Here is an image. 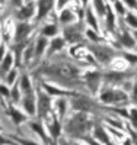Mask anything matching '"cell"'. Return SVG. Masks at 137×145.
Segmentation results:
<instances>
[{
  "instance_id": "34",
  "label": "cell",
  "mask_w": 137,
  "mask_h": 145,
  "mask_svg": "<svg viewBox=\"0 0 137 145\" xmlns=\"http://www.w3.org/2000/svg\"><path fill=\"white\" fill-rule=\"evenodd\" d=\"M12 99H13L15 102H19V90H18V87L16 89H13V90H12Z\"/></svg>"
},
{
  "instance_id": "14",
  "label": "cell",
  "mask_w": 137,
  "mask_h": 145,
  "mask_svg": "<svg viewBox=\"0 0 137 145\" xmlns=\"http://www.w3.org/2000/svg\"><path fill=\"white\" fill-rule=\"evenodd\" d=\"M86 22H88V25L93 29V31H98L99 26H98V20L96 18L93 16V12L91 7H88V10H86Z\"/></svg>"
},
{
  "instance_id": "30",
  "label": "cell",
  "mask_w": 137,
  "mask_h": 145,
  "mask_svg": "<svg viewBox=\"0 0 137 145\" xmlns=\"http://www.w3.org/2000/svg\"><path fill=\"white\" fill-rule=\"evenodd\" d=\"M130 119H131V123L137 128V109L136 107H133L130 110Z\"/></svg>"
},
{
  "instance_id": "32",
  "label": "cell",
  "mask_w": 137,
  "mask_h": 145,
  "mask_svg": "<svg viewBox=\"0 0 137 145\" xmlns=\"http://www.w3.org/2000/svg\"><path fill=\"white\" fill-rule=\"evenodd\" d=\"M86 35H88L89 36V38L93 41V42H98L99 41V38H98V35L93 32V31H86Z\"/></svg>"
},
{
  "instance_id": "2",
  "label": "cell",
  "mask_w": 137,
  "mask_h": 145,
  "mask_svg": "<svg viewBox=\"0 0 137 145\" xmlns=\"http://www.w3.org/2000/svg\"><path fill=\"white\" fill-rule=\"evenodd\" d=\"M89 50L93 52V55L96 57V59L99 63H102V64H108L111 59H113V57L115 55L114 50L113 48H109V46H105V45H91L89 46Z\"/></svg>"
},
{
  "instance_id": "24",
  "label": "cell",
  "mask_w": 137,
  "mask_h": 145,
  "mask_svg": "<svg viewBox=\"0 0 137 145\" xmlns=\"http://www.w3.org/2000/svg\"><path fill=\"white\" fill-rule=\"evenodd\" d=\"M44 89L47 90L48 94H51V96H63V94H67L64 90L56 89V87H53V86H48V84H44Z\"/></svg>"
},
{
  "instance_id": "33",
  "label": "cell",
  "mask_w": 137,
  "mask_h": 145,
  "mask_svg": "<svg viewBox=\"0 0 137 145\" xmlns=\"http://www.w3.org/2000/svg\"><path fill=\"white\" fill-rule=\"evenodd\" d=\"M126 58H127V61H128V63H131V64H137V55L126 54Z\"/></svg>"
},
{
  "instance_id": "41",
  "label": "cell",
  "mask_w": 137,
  "mask_h": 145,
  "mask_svg": "<svg viewBox=\"0 0 137 145\" xmlns=\"http://www.w3.org/2000/svg\"><path fill=\"white\" fill-rule=\"evenodd\" d=\"M71 145H80V144H76V142H73V144H71Z\"/></svg>"
},
{
  "instance_id": "36",
  "label": "cell",
  "mask_w": 137,
  "mask_h": 145,
  "mask_svg": "<svg viewBox=\"0 0 137 145\" xmlns=\"http://www.w3.org/2000/svg\"><path fill=\"white\" fill-rule=\"evenodd\" d=\"M124 5L131 7V9H137V2H134V0H133V2H130V0H128V2H124Z\"/></svg>"
},
{
  "instance_id": "18",
  "label": "cell",
  "mask_w": 137,
  "mask_h": 145,
  "mask_svg": "<svg viewBox=\"0 0 137 145\" xmlns=\"http://www.w3.org/2000/svg\"><path fill=\"white\" fill-rule=\"evenodd\" d=\"M74 19V15L71 13L70 10H61L60 13V22L64 23V25H67V23H71Z\"/></svg>"
},
{
  "instance_id": "13",
  "label": "cell",
  "mask_w": 137,
  "mask_h": 145,
  "mask_svg": "<svg viewBox=\"0 0 137 145\" xmlns=\"http://www.w3.org/2000/svg\"><path fill=\"white\" fill-rule=\"evenodd\" d=\"M36 6H38V19H42L48 12L53 9L54 3L53 2H38Z\"/></svg>"
},
{
  "instance_id": "31",
  "label": "cell",
  "mask_w": 137,
  "mask_h": 145,
  "mask_svg": "<svg viewBox=\"0 0 137 145\" xmlns=\"http://www.w3.org/2000/svg\"><path fill=\"white\" fill-rule=\"evenodd\" d=\"M114 6H115V9H117V12H118L120 15H124V13H126V5H124V3L117 2Z\"/></svg>"
},
{
  "instance_id": "9",
  "label": "cell",
  "mask_w": 137,
  "mask_h": 145,
  "mask_svg": "<svg viewBox=\"0 0 137 145\" xmlns=\"http://www.w3.org/2000/svg\"><path fill=\"white\" fill-rule=\"evenodd\" d=\"M93 135H95V138H96V141H101L102 144H105V145H111V139H109V137H108V134L105 132V129L102 128V126H95V129H93Z\"/></svg>"
},
{
  "instance_id": "11",
  "label": "cell",
  "mask_w": 137,
  "mask_h": 145,
  "mask_svg": "<svg viewBox=\"0 0 137 145\" xmlns=\"http://www.w3.org/2000/svg\"><path fill=\"white\" fill-rule=\"evenodd\" d=\"M34 13H35V5H34V3H28L26 6H23V7L19 10L18 18L25 20V19H29Z\"/></svg>"
},
{
  "instance_id": "27",
  "label": "cell",
  "mask_w": 137,
  "mask_h": 145,
  "mask_svg": "<svg viewBox=\"0 0 137 145\" xmlns=\"http://www.w3.org/2000/svg\"><path fill=\"white\" fill-rule=\"evenodd\" d=\"M31 128L36 132V134H38L42 139H45V132H44V129H42V126L40 125V123H36V122H32L31 123Z\"/></svg>"
},
{
  "instance_id": "10",
  "label": "cell",
  "mask_w": 137,
  "mask_h": 145,
  "mask_svg": "<svg viewBox=\"0 0 137 145\" xmlns=\"http://www.w3.org/2000/svg\"><path fill=\"white\" fill-rule=\"evenodd\" d=\"M23 109L26 110L29 115H35V97L32 96V93L25 94L23 99Z\"/></svg>"
},
{
  "instance_id": "29",
  "label": "cell",
  "mask_w": 137,
  "mask_h": 145,
  "mask_svg": "<svg viewBox=\"0 0 137 145\" xmlns=\"http://www.w3.org/2000/svg\"><path fill=\"white\" fill-rule=\"evenodd\" d=\"M16 76H18V71H16V70H12V71L9 72V76L6 77V83H7V84H13V80L16 78Z\"/></svg>"
},
{
  "instance_id": "28",
  "label": "cell",
  "mask_w": 137,
  "mask_h": 145,
  "mask_svg": "<svg viewBox=\"0 0 137 145\" xmlns=\"http://www.w3.org/2000/svg\"><path fill=\"white\" fill-rule=\"evenodd\" d=\"M92 6L98 10V13L101 15V16H102L104 13H107V6H105L102 2H93V3H92Z\"/></svg>"
},
{
  "instance_id": "25",
  "label": "cell",
  "mask_w": 137,
  "mask_h": 145,
  "mask_svg": "<svg viewBox=\"0 0 137 145\" xmlns=\"http://www.w3.org/2000/svg\"><path fill=\"white\" fill-rule=\"evenodd\" d=\"M57 32H58V29L56 25H47L42 29V36H54V35H57Z\"/></svg>"
},
{
  "instance_id": "4",
  "label": "cell",
  "mask_w": 137,
  "mask_h": 145,
  "mask_svg": "<svg viewBox=\"0 0 137 145\" xmlns=\"http://www.w3.org/2000/svg\"><path fill=\"white\" fill-rule=\"evenodd\" d=\"M71 103H73V107L77 109V110H80V112H88V110H91L92 106H93L91 99L85 97V96H77V97L74 99Z\"/></svg>"
},
{
  "instance_id": "26",
  "label": "cell",
  "mask_w": 137,
  "mask_h": 145,
  "mask_svg": "<svg viewBox=\"0 0 137 145\" xmlns=\"http://www.w3.org/2000/svg\"><path fill=\"white\" fill-rule=\"evenodd\" d=\"M126 22L128 23L130 26H133V28L137 31V16H136L134 13H127V16H126Z\"/></svg>"
},
{
  "instance_id": "42",
  "label": "cell",
  "mask_w": 137,
  "mask_h": 145,
  "mask_svg": "<svg viewBox=\"0 0 137 145\" xmlns=\"http://www.w3.org/2000/svg\"><path fill=\"white\" fill-rule=\"evenodd\" d=\"M51 145H57V144H56V142H51Z\"/></svg>"
},
{
  "instance_id": "15",
  "label": "cell",
  "mask_w": 137,
  "mask_h": 145,
  "mask_svg": "<svg viewBox=\"0 0 137 145\" xmlns=\"http://www.w3.org/2000/svg\"><path fill=\"white\" fill-rule=\"evenodd\" d=\"M118 38H120V42H121L124 46H127V48H133V46H134V38H133L128 32H122Z\"/></svg>"
},
{
  "instance_id": "19",
  "label": "cell",
  "mask_w": 137,
  "mask_h": 145,
  "mask_svg": "<svg viewBox=\"0 0 137 145\" xmlns=\"http://www.w3.org/2000/svg\"><path fill=\"white\" fill-rule=\"evenodd\" d=\"M10 113H12V119L15 120V123H21V122H23V120H26V116H25L23 113H21L15 107L10 109Z\"/></svg>"
},
{
  "instance_id": "39",
  "label": "cell",
  "mask_w": 137,
  "mask_h": 145,
  "mask_svg": "<svg viewBox=\"0 0 137 145\" xmlns=\"http://www.w3.org/2000/svg\"><path fill=\"white\" fill-rule=\"evenodd\" d=\"M66 5H67L66 2H60V3H57V7H58V9H63Z\"/></svg>"
},
{
  "instance_id": "8",
  "label": "cell",
  "mask_w": 137,
  "mask_h": 145,
  "mask_svg": "<svg viewBox=\"0 0 137 145\" xmlns=\"http://www.w3.org/2000/svg\"><path fill=\"white\" fill-rule=\"evenodd\" d=\"M85 80H86L88 87H89L92 91H96V90H98V86H99V74H98L96 71L88 72V74L85 76Z\"/></svg>"
},
{
  "instance_id": "43",
  "label": "cell",
  "mask_w": 137,
  "mask_h": 145,
  "mask_svg": "<svg viewBox=\"0 0 137 145\" xmlns=\"http://www.w3.org/2000/svg\"><path fill=\"white\" fill-rule=\"evenodd\" d=\"M136 50H137V46H136Z\"/></svg>"
},
{
  "instance_id": "20",
  "label": "cell",
  "mask_w": 137,
  "mask_h": 145,
  "mask_svg": "<svg viewBox=\"0 0 137 145\" xmlns=\"http://www.w3.org/2000/svg\"><path fill=\"white\" fill-rule=\"evenodd\" d=\"M114 13H113V9L109 6H107V28L109 31H114Z\"/></svg>"
},
{
  "instance_id": "17",
  "label": "cell",
  "mask_w": 137,
  "mask_h": 145,
  "mask_svg": "<svg viewBox=\"0 0 137 145\" xmlns=\"http://www.w3.org/2000/svg\"><path fill=\"white\" fill-rule=\"evenodd\" d=\"M12 63H13V58H12V54H7L3 58V63H2V74L6 76L9 72V68L12 67Z\"/></svg>"
},
{
  "instance_id": "38",
  "label": "cell",
  "mask_w": 137,
  "mask_h": 145,
  "mask_svg": "<svg viewBox=\"0 0 137 145\" xmlns=\"http://www.w3.org/2000/svg\"><path fill=\"white\" fill-rule=\"evenodd\" d=\"M86 141H88V144H89V145H101L99 142H95L92 138H88V137H86Z\"/></svg>"
},
{
  "instance_id": "37",
  "label": "cell",
  "mask_w": 137,
  "mask_h": 145,
  "mask_svg": "<svg viewBox=\"0 0 137 145\" xmlns=\"http://www.w3.org/2000/svg\"><path fill=\"white\" fill-rule=\"evenodd\" d=\"M0 90H2V94H3V96H6V97H7V96H9V94H10V93H9V90H7V87H6V86H2V89H0Z\"/></svg>"
},
{
  "instance_id": "40",
  "label": "cell",
  "mask_w": 137,
  "mask_h": 145,
  "mask_svg": "<svg viewBox=\"0 0 137 145\" xmlns=\"http://www.w3.org/2000/svg\"><path fill=\"white\" fill-rule=\"evenodd\" d=\"M133 36H134V39H137V31H134V32H133Z\"/></svg>"
},
{
  "instance_id": "35",
  "label": "cell",
  "mask_w": 137,
  "mask_h": 145,
  "mask_svg": "<svg viewBox=\"0 0 137 145\" xmlns=\"http://www.w3.org/2000/svg\"><path fill=\"white\" fill-rule=\"evenodd\" d=\"M22 145H38L35 141H31V139H18Z\"/></svg>"
},
{
  "instance_id": "22",
  "label": "cell",
  "mask_w": 137,
  "mask_h": 145,
  "mask_svg": "<svg viewBox=\"0 0 137 145\" xmlns=\"http://www.w3.org/2000/svg\"><path fill=\"white\" fill-rule=\"evenodd\" d=\"M50 134H51L54 138H57L61 134V125H60L58 120H54V122L50 125Z\"/></svg>"
},
{
  "instance_id": "7",
  "label": "cell",
  "mask_w": 137,
  "mask_h": 145,
  "mask_svg": "<svg viewBox=\"0 0 137 145\" xmlns=\"http://www.w3.org/2000/svg\"><path fill=\"white\" fill-rule=\"evenodd\" d=\"M29 31H31V26L28 25V23H19V25H16L15 41H16V42H21L22 39H25V38L29 35Z\"/></svg>"
},
{
  "instance_id": "3",
  "label": "cell",
  "mask_w": 137,
  "mask_h": 145,
  "mask_svg": "<svg viewBox=\"0 0 137 145\" xmlns=\"http://www.w3.org/2000/svg\"><path fill=\"white\" fill-rule=\"evenodd\" d=\"M127 96L124 94V91L121 90H115V89H108L105 91H102L101 94V100L104 103H117L121 100H126Z\"/></svg>"
},
{
  "instance_id": "16",
  "label": "cell",
  "mask_w": 137,
  "mask_h": 145,
  "mask_svg": "<svg viewBox=\"0 0 137 145\" xmlns=\"http://www.w3.org/2000/svg\"><path fill=\"white\" fill-rule=\"evenodd\" d=\"M45 46H47V38L45 36H41V38L36 41V45H35V57L36 58L42 55V52L45 51Z\"/></svg>"
},
{
  "instance_id": "6",
  "label": "cell",
  "mask_w": 137,
  "mask_h": 145,
  "mask_svg": "<svg viewBox=\"0 0 137 145\" xmlns=\"http://www.w3.org/2000/svg\"><path fill=\"white\" fill-rule=\"evenodd\" d=\"M64 38L69 42H79L82 39V33L77 26H69L64 29Z\"/></svg>"
},
{
  "instance_id": "1",
  "label": "cell",
  "mask_w": 137,
  "mask_h": 145,
  "mask_svg": "<svg viewBox=\"0 0 137 145\" xmlns=\"http://www.w3.org/2000/svg\"><path fill=\"white\" fill-rule=\"evenodd\" d=\"M88 128H89V122L85 112H79L77 115L71 116L64 125V131L69 135H83Z\"/></svg>"
},
{
  "instance_id": "5",
  "label": "cell",
  "mask_w": 137,
  "mask_h": 145,
  "mask_svg": "<svg viewBox=\"0 0 137 145\" xmlns=\"http://www.w3.org/2000/svg\"><path fill=\"white\" fill-rule=\"evenodd\" d=\"M50 105H51L50 96H47L45 93H40L38 94V112L41 116H45L50 112Z\"/></svg>"
},
{
  "instance_id": "21",
  "label": "cell",
  "mask_w": 137,
  "mask_h": 145,
  "mask_svg": "<svg viewBox=\"0 0 137 145\" xmlns=\"http://www.w3.org/2000/svg\"><path fill=\"white\" fill-rule=\"evenodd\" d=\"M21 89L26 93V94L32 93V91H31V80H29L28 76H23V77L21 78Z\"/></svg>"
},
{
  "instance_id": "23",
  "label": "cell",
  "mask_w": 137,
  "mask_h": 145,
  "mask_svg": "<svg viewBox=\"0 0 137 145\" xmlns=\"http://www.w3.org/2000/svg\"><path fill=\"white\" fill-rule=\"evenodd\" d=\"M56 105H57V110H58L60 118H64L66 109H67V100H64V99H58Z\"/></svg>"
},
{
  "instance_id": "12",
  "label": "cell",
  "mask_w": 137,
  "mask_h": 145,
  "mask_svg": "<svg viewBox=\"0 0 137 145\" xmlns=\"http://www.w3.org/2000/svg\"><path fill=\"white\" fill-rule=\"evenodd\" d=\"M64 44H66V41L63 38H53L51 44H50V48H48V54L51 55V54H54L57 51H61L63 46H64Z\"/></svg>"
}]
</instances>
